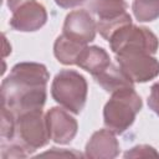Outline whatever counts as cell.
<instances>
[{"label":"cell","mask_w":159,"mask_h":159,"mask_svg":"<svg viewBox=\"0 0 159 159\" xmlns=\"http://www.w3.org/2000/svg\"><path fill=\"white\" fill-rule=\"evenodd\" d=\"M48 80L50 73L42 63H16L1 83V107L7 108L15 117L42 109L47 98Z\"/></svg>","instance_id":"cell-1"},{"label":"cell","mask_w":159,"mask_h":159,"mask_svg":"<svg viewBox=\"0 0 159 159\" xmlns=\"http://www.w3.org/2000/svg\"><path fill=\"white\" fill-rule=\"evenodd\" d=\"M111 94L103 108V122L109 130L122 134L134 123L142 109V98L133 87L122 88Z\"/></svg>","instance_id":"cell-2"},{"label":"cell","mask_w":159,"mask_h":159,"mask_svg":"<svg viewBox=\"0 0 159 159\" xmlns=\"http://www.w3.org/2000/svg\"><path fill=\"white\" fill-rule=\"evenodd\" d=\"M88 86L86 78L73 70L60 71L51 84L52 98L66 111L80 114L87 99Z\"/></svg>","instance_id":"cell-3"},{"label":"cell","mask_w":159,"mask_h":159,"mask_svg":"<svg viewBox=\"0 0 159 159\" xmlns=\"http://www.w3.org/2000/svg\"><path fill=\"white\" fill-rule=\"evenodd\" d=\"M14 139H16V143L21 144L29 154L48 143L50 135L46 116H43L42 109L25 112L16 117Z\"/></svg>","instance_id":"cell-4"},{"label":"cell","mask_w":159,"mask_h":159,"mask_svg":"<svg viewBox=\"0 0 159 159\" xmlns=\"http://www.w3.org/2000/svg\"><path fill=\"white\" fill-rule=\"evenodd\" d=\"M111 50L117 53L125 50H142L154 55L159 47L158 37L147 27L133 24L117 30L108 40Z\"/></svg>","instance_id":"cell-5"},{"label":"cell","mask_w":159,"mask_h":159,"mask_svg":"<svg viewBox=\"0 0 159 159\" xmlns=\"http://www.w3.org/2000/svg\"><path fill=\"white\" fill-rule=\"evenodd\" d=\"M119 67L137 83L154 80L159 75V61L142 50H125L114 53Z\"/></svg>","instance_id":"cell-6"},{"label":"cell","mask_w":159,"mask_h":159,"mask_svg":"<svg viewBox=\"0 0 159 159\" xmlns=\"http://www.w3.org/2000/svg\"><path fill=\"white\" fill-rule=\"evenodd\" d=\"M45 116L48 135L52 142L57 144H68L72 142L77 134L78 124L65 108L52 107Z\"/></svg>","instance_id":"cell-7"},{"label":"cell","mask_w":159,"mask_h":159,"mask_svg":"<svg viewBox=\"0 0 159 159\" xmlns=\"http://www.w3.org/2000/svg\"><path fill=\"white\" fill-rule=\"evenodd\" d=\"M96 31L97 22L84 9L71 11L66 16L62 27V35L83 45H88L94 40Z\"/></svg>","instance_id":"cell-8"},{"label":"cell","mask_w":159,"mask_h":159,"mask_svg":"<svg viewBox=\"0 0 159 159\" xmlns=\"http://www.w3.org/2000/svg\"><path fill=\"white\" fill-rule=\"evenodd\" d=\"M47 21V11L40 2L30 1L12 12L10 26L21 32H32L40 30Z\"/></svg>","instance_id":"cell-9"},{"label":"cell","mask_w":159,"mask_h":159,"mask_svg":"<svg viewBox=\"0 0 159 159\" xmlns=\"http://www.w3.org/2000/svg\"><path fill=\"white\" fill-rule=\"evenodd\" d=\"M119 154V143L116 133L107 129H99L92 134L86 144L84 155L91 159H112Z\"/></svg>","instance_id":"cell-10"},{"label":"cell","mask_w":159,"mask_h":159,"mask_svg":"<svg viewBox=\"0 0 159 159\" xmlns=\"http://www.w3.org/2000/svg\"><path fill=\"white\" fill-rule=\"evenodd\" d=\"M111 58L107 51L98 46H86L77 58V66L91 73L93 77L104 71L111 65Z\"/></svg>","instance_id":"cell-11"},{"label":"cell","mask_w":159,"mask_h":159,"mask_svg":"<svg viewBox=\"0 0 159 159\" xmlns=\"http://www.w3.org/2000/svg\"><path fill=\"white\" fill-rule=\"evenodd\" d=\"M93 78L106 92L109 93H113L122 88L133 87L134 83L119 66H116L113 63H111L104 71H102Z\"/></svg>","instance_id":"cell-12"},{"label":"cell","mask_w":159,"mask_h":159,"mask_svg":"<svg viewBox=\"0 0 159 159\" xmlns=\"http://www.w3.org/2000/svg\"><path fill=\"white\" fill-rule=\"evenodd\" d=\"M86 46L65 35H60L53 43V55L62 65H76L80 53Z\"/></svg>","instance_id":"cell-13"},{"label":"cell","mask_w":159,"mask_h":159,"mask_svg":"<svg viewBox=\"0 0 159 159\" xmlns=\"http://www.w3.org/2000/svg\"><path fill=\"white\" fill-rule=\"evenodd\" d=\"M89 10L98 16V21H107L125 14L127 2L124 0H92Z\"/></svg>","instance_id":"cell-14"},{"label":"cell","mask_w":159,"mask_h":159,"mask_svg":"<svg viewBox=\"0 0 159 159\" xmlns=\"http://www.w3.org/2000/svg\"><path fill=\"white\" fill-rule=\"evenodd\" d=\"M132 10L139 22L154 21L159 17V0H133Z\"/></svg>","instance_id":"cell-15"},{"label":"cell","mask_w":159,"mask_h":159,"mask_svg":"<svg viewBox=\"0 0 159 159\" xmlns=\"http://www.w3.org/2000/svg\"><path fill=\"white\" fill-rule=\"evenodd\" d=\"M132 24V17L128 12L123 14L122 16L113 19V20H107V21H97V31L101 34V36L103 39H106L107 41L111 39V36L119 30L120 27Z\"/></svg>","instance_id":"cell-16"},{"label":"cell","mask_w":159,"mask_h":159,"mask_svg":"<svg viewBox=\"0 0 159 159\" xmlns=\"http://www.w3.org/2000/svg\"><path fill=\"white\" fill-rule=\"evenodd\" d=\"M16 117L7 108L1 107V138L5 140H12L15 137Z\"/></svg>","instance_id":"cell-17"},{"label":"cell","mask_w":159,"mask_h":159,"mask_svg":"<svg viewBox=\"0 0 159 159\" xmlns=\"http://www.w3.org/2000/svg\"><path fill=\"white\" fill-rule=\"evenodd\" d=\"M1 157L4 159H7V158H25L27 155H30L25 148L19 144V143H10L7 145H5V143H1Z\"/></svg>","instance_id":"cell-18"},{"label":"cell","mask_w":159,"mask_h":159,"mask_svg":"<svg viewBox=\"0 0 159 159\" xmlns=\"http://www.w3.org/2000/svg\"><path fill=\"white\" fill-rule=\"evenodd\" d=\"M158 155L159 154L153 147L145 144L135 145L124 154L125 158H143V157H158Z\"/></svg>","instance_id":"cell-19"},{"label":"cell","mask_w":159,"mask_h":159,"mask_svg":"<svg viewBox=\"0 0 159 159\" xmlns=\"http://www.w3.org/2000/svg\"><path fill=\"white\" fill-rule=\"evenodd\" d=\"M148 106L157 116H159V81L155 82L150 88V93L148 97Z\"/></svg>","instance_id":"cell-20"},{"label":"cell","mask_w":159,"mask_h":159,"mask_svg":"<svg viewBox=\"0 0 159 159\" xmlns=\"http://www.w3.org/2000/svg\"><path fill=\"white\" fill-rule=\"evenodd\" d=\"M86 0H55V2L63 9H71V7H76L81 4H83Z\"/></svg>","instance_id":"cell-21"},{"label":"cell","mask_w":159,"mask_h":159,"mask_svg":"<svg viewBox=\"0 0 159 159\" xmlns=\"http://www.w3.org/2000/svg\"><path fill=\"white\" fill-rule=\"evenodd\" d=\"M30 1H35V0H6L7 2V7L10 9L11 12H14L16 9H19L20 6L30 2Z\"/></svg>","instance_id":"cell-22"},{"label":"cell","mask_w":159,"mask_h":159,"mask_svg":"<svg viewBox=\"0 0 159 159\" xmlns=\"http://www.w3.org/2000/svg\"><path fill=\"white\" fill-rule=\"evenodd\" d=\"M41 155H65V157H81L80 153H75V152H58L57 148H52L51 152H46Z\"/></svg>","instance_id":"cell-23"}]
</instances>
